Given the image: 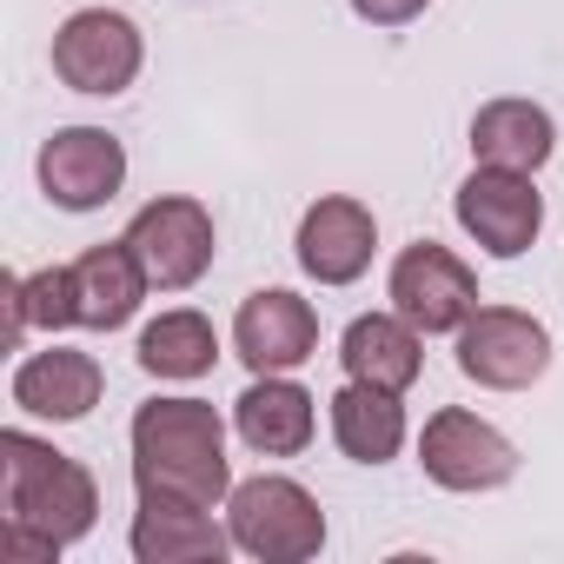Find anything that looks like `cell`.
<instances>
[{
	"label": "cell",
	"instance_id": "d6986e66",
	"mask_svg": "<svg viewBox=\"0 0 564 564\" xmlns=\"http://www.w3.org/2000/svg\"><path fill=\"white\" fill-rule=\"evenodd\" d=\"M333 438H339V452L352 465H392L405 452V405H399V392L346 379L333 392Z\"/></svg>",
	"mask_w": 564,
	"mask_h": 564
},
{
	"label": "cell",
	"instance_id": "277c9868",
	"mask_svg": "<svg viewBox=\"0 0 564 564\" xmlns=\"http://www.w3.org/2000/svg\"><path fill=\"white\" fill-rule=\"evenodd\" d=\"M140 67H147V41L120 8H80L54 34V74L74 94L113 100V94H127L140 80Z\"/></svg>",
	"mask_w": 564,
	"mask_h": 564
},
{
	"label": "cell",
	"instance_id": "8992f818",
	"mask_svg": "<svg viewBox=\"0 0 564 564\" xmlns=\"http://www.w3.org/2000/svg\"><path fill=\"white\" fill-rule=\"evenodd\" d=\"M120 239L140 252V265H147V279H153L160 293H186V286H199L206 265H213V252H219L213 213H206L199 199H186V193L147 199Z\"/></svg>",
	"mask_w": 564,
	"mask_h": 564
},
{
	"label": "cell",
	"instance_id": "52a82bcc",
	"mask_svg": "<svg viewBox=\"0 0 564 564\" xmlns=\"http://www.w3.org/2000/svg\"><path fill=\"white\" fill-rule=\"evenodd\" d=\"M458 372L485 392H524L551 372V333L544 319L518 306H478L458 326Z\"/></svg>",
	"mask_w": 564,
	"mask_h": 564
},
{
	"label": "cell",
	"instance_id": "30bf717a",
	"mask_svg": "<svg viewBox=\"0 0 564 564\" xmlns=\"http://www.w3.org/2000/svg\"><path fill=\"white\" fill-rule=\"evenodd\" d=\"M232 352L246 359V372H300L319 352V313H313V300H300L286 286L246 293L239 319H232Z\"/></svg>",
	"mask_w": 564,
	"mask_h": 564
},
{
	"label": "cell",
	"instance_id": "ba28073f",
	"mask_svg": "<svg viewBox=\"0 0 564 564\" xmlns=\"http://www.w3.org/2000/svg\"><path fill=\"white\" fill-rule=\"evenodd\" d=\"M452 213H458L465 239H478V252H491V259H518V252H531L538 232H544V193H538V173L471 166V180L452 193Z\"/></svg>",
	"mask_w": 564,
	"mask_h": 564
},
{
	"label": "cell",
	"instance_id": "9a60e30c",
	"mask_svg": "<svg viewBox=\"0 0 564 564\" xmlns=\"http://www.w3.org/2000/svg\"><path fill=\"white\" fill-rule=\"evenodd\" d=\"M107 392V372L94 352H74V346H54V352H34L14 366V405L28 419H47V425H80Z\"/></svg>",
	"mask_w": 564,
	"mask_h": 564
},
{
	"label": "cell",
	"instance_id": "6da1fadb",
	"mask_svg": "<svg viewBox=\"0 0 564 564\" xmlns=\"http://www.w3.org/2000/svg\"><path fill=\"white\" fill-rule=\"evenodd\" d=\"M133 491L186 498V505H219L232 491L226 465V419L206 399H147L133 412Z\"/></svg>",
	"mask_w": 564,
	"mask_h": 564
},
{
	"label": "cell",
	"instance_id": "5b68a950",
	"mask_svg": "<svg viewBox=\"0 0 564 564\" xmlns=\"http://www.w3.org/2000/svg\"><path fill=\"white\" fill-rule=\"evenodd\" d=\"M419 465H425V478L438 491H465L471 498V491H498V485L518 478V445L491 419H478L465 405H445L419 432Z\"/></svg>",
	"mask_w": 564,
	"mask_h": 564
},
{
	"label": "cell",
	"instance_id": "2e32d148",
	"mask_svg": "<svg viewBox=\"0 0 564 564\" xmlns=\"http://www.w3.org/2000/svg\"><path fill=\"white\" fill-rule=\"evenodd\" d=\"M339 366H346V379L412 392L419 372H425V333L405 313H359L339 339Z\"/></svg>",
	"mask_w": 564,
	"mask_h": 564
},
{
	"label": "cell",
	"instance_id": "3957f363",
	"mask_svg": "<svg viewBox=\"0 0 564 564\" xmlns=\"http://www.w3.org/2000/svg\"><path fill=\"white\" fill-rule=\"evenodd\" d=\"M226 531H232V551L259 564H306L326 551V511L286 471L239 478L226 491Z\"/></svg>",
	"mask_w": 564,
	"mask_h": 564
},
{
	"label": "cell",
	"instance_id": "7a4b0ae2",
	"mask_svg": "<svg viewBox=\"0 0 564 564\" xmlns=\"http://www.w3.org/2000/svg\"><path fill=\"white\" fill-rule=\"evenodd\" d=\"M0 524H21L54 551L80 544L100 518V485L80 458L54 452L34 432H0Z\"/></svg>",
	"mask_w": 564,
	"mask_h": 564
},
{
	"label": "cell",
	"instance_id": "8fae6325",
	"mask_svg": "<svg viewBox=\"0 0 564 564\" xmlns=\"http://www.w3.org/2000/svg\"><path fill=\"white\" fill-rule=\"evenodd\" d=\"M127 186V147L107 127H61L41 147V193L61 213H94Z\"/></svg>",
	"mask_w": 564,
	"mask_h": 564
},
{
	"label": "cell",
	"instance_id": "4fadbf2b",
	"mask_svg": "<svg viewBox=\"0 0 564 564\" xmlns=\"http://www.w3.org/2000/svg\"><path fill=\"white\" fill-rule=\"evenodd\" d=\"M319 399L293 379V372H252V386L232 399V432L259 452V458H300L319 432Z\"/></svg>",
	"mask_w": 564,
	"mask_h": 564
},
{
	"label": "cell",
	"instance_id": "e0dca14e",
	"mask_svg": "<svg viewBox=\"0 0 564 564\" xmlns=\"http://www.w3.org/2000/svg\"><path fill=\"white\" fill-rule=\"evenodd\" d=\"M147 286H153V279H147V265H140V252L127 239L87 246L74 259V300H80V326L87 333H120L140 313Z\"/></svg>",
	"mask_w": 564,
	"mask_h": 564
},
{
	"label": "cell",
	"instance_id": "9c48e42d",
	"mask_svg": "<svg viewBox=\"0 0 564 564\" xmlns=\"http://www.w3.org/2000/svg\"><path fill=\"white\" fill-rule=\"evenodd\" d=\"M386 300L392 313H405L419 333H458L471 313H478V272L438 246V239H419L392 259V279H386Z\"/></svg>",
	"mask_w": 564,
	"mask_h": 564
},
{
	"label": "cell",
	"instance_id": "7402d4cb",
	"mask_svg": "<svg viewBox=\"0 0 564 564\" xmlns=\"http://www.w3.org/2000/svg\"><path fill=\"white\" fill-rule=\"evenodd\" d=\"M425 8H432V0H352V14L372 21V28H412Z\"/></svg>",
	"mask_w": 564,
	"mask_h": 564
},
{
	"label": "cell",
	"instance_id": "ac0fdd59",
	"mask_svg": "<svg viewBox=\"0 0 564 564\" xmlns=\"http://www.w3.org/2000/svg\"><path fill=\"white\" fill-rule=\"evenodd\" d=\"M557 153V120L538 100H485L471 113V160L505 173H538Z\"/></svg>",
	"mask_w": 564,
	"mask_h": 564
},
{
	"label": "cell",
	"instance_id": "5bb4252c",
	"mask_svg": "<svg viewBox=\"0 0 564 564\" xmlns=\"http://www.w3.org/2000/svg\"><path fill=\"white\" fill-rule=\"evenodd\" d=\"M127 544H133L140 564H226L232 531L213 524V505H186V498L140 491V511H133Z\"/></svg>",
	"mask_w": 564,
	"mask_h": 564
},
{
	"label": "cell",
	"instance_id": "ffe728a7",
	"mask_svg": "<svg viewBox=\"0 0 564 564\" xmlns=\"http://www.w3.org/2000/svg\"><path fill=\"white\" fill-rule=\"evenodd\" d=\"M133 359H140L147 379L186 386V379H206V372H213V359H219V333H213L206 313L173 306V313H160V319L140 333V352H133Z\"/></svg>",
	"mask_w": 564,
	"mask_h": 564
},
{
	"label": "cell",
	"instance_id": "44dd1931",
	"mask_svg": "<svg viewBox=\"0 0 564 564\" xmlns=\"http://www.w3.org/2000/svg\"><path fill=\"white\" fill-rule=\"evenodd\" d=\"M0 300H8V333L14 346L41 326V333H61V326H80V300H74V265H41L28 279H0Z\"/></svg>",
	"mask_w": 564,
	"mask_h": 564
},
{
	"label": "cell",
	"instance_id": "7c38bea8",
	"mask_svg": "<svg viewBox=\"0 0 564 564\" xmlns=\"http://www.w3.org/2000/svg\"><path fill=\"white\" fill-rule=\"evenodd\" d=\"M293 246H300L306 279H319V286H352V279L372 265V252H379V219H372L366 199H352V193H326V199L306 206Z\"/></svg>",
	"mask_w": 564,
	"mask_h": 564
}]
</instances>
